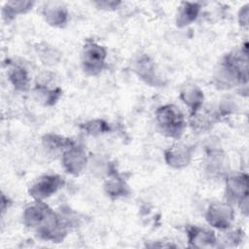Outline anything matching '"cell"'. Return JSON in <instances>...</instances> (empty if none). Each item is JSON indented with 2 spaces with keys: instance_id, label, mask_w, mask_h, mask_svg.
<instances>
[{
  "instance_id": "6da1fadb",
  "label": "cell",
  "mask_w": 249,
  "mask_h": 249,
  "mask_svg": "<svg viewBox=\"0 0 249 249\" xmlns=\"http://www.w3.org/2000/svg\"><path fill=\"white\" fill-rule=\"evenodd\" d=\"M162 109L163 110H160L161 113L159 115V119L160 120V124L163 128L170 132L172 135L178 131L180 132L183 124L182 115L180 112L175 110L172 106Z\"/></svg>"
}]
</instances>
